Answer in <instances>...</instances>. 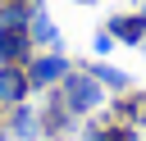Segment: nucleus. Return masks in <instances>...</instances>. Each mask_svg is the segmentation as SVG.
<instances>
[{
    "label": "nucleus",
    "instance_id": "1",
    "mask_svg": "<svg viewBox=\"0 0 146 141\" xmlns=\"http://www.w3.org/2000/svg\"><path fill=\"white\" fill-rule=\"evenodd\" d=\"M55 96H59V105H64L73 118H87V114H96V109L105 105V96H110V91L96 82V73H91L87 64H73V68H68V77L55 86Z\"/></svg>",
    "mask_w": 146,
    "mask_h": 141
},
{
    "label": "nucleus",
    "instance_id": "8",
    "mask_svg": "<svg viewBox=\"0 0 146 141\" xmlns=\"http://www.w3.org/2000/svg\"><path fill=\"white\" fill-rule=\"evenodd\" d=\"M114 118L128 127H146V91H123L114 105Z\"/></svg>",
    "mask_w": 146,
    "mask_h": 141
},
{
    "label": "nucleus",
    "instance_id": "7",
    "mask_svg": "<svg viewBox=\"0 0 146 141\" xmlns=\"http://www.w3.org/2000/svg\"><path fill=\"white\" fill-rule=\"evenodd\" d=\"M27 36H32V45H36V50H59V27H55V18L41 9V0H36V9H32Z\"/></svg>",
    "mask_w": 146,
    "mask_h": 141
},
{
    "label": "nucleus",
    "instance_id": "12",
    "mask_svg": "<svg viewBox=\"0 0 146 141\" xmlns=\"http://www.w3.org/2000/svg\"><path fill=\"white\" fill-rule=\"evenodd\" d=\"M73 5H91V0H73Z\"/></svg>",
    "mask_w": 146,
    "mask_h": 141
},
{
    "label": "nucleus",
    "instance_id": "3",
    "mask_svg": "<svg viewBox=\"0 0 146 141\" xmlns=\"http://www.w3.org/2000/svg\"><path fill=\"white\" fill-rule=\"evenodd\" d=\"M32 96V77L23 64H0V109H14Z\"/></svg>",
    "mask_w": 146,
    "mask_h": 141
},
{
    "label": "nucleus",
    "instance_id": "5",
    "mask_svg": "<svg viewBox=\"0 0 146 141\" xmlns=\"http://www.w3.org/2000/svg\"><path fill=\"white\" fill-rule=\"evenodd\" d=\"M105 27H110V36L123 41V45H141V41H146V14H141V9H137V14H114V18H105Z\"/></svg>",
    "mask_w": 146,
    "mask_h": 141
},
{
    "label": "nucleus",
    "instance_id": "4",
    "mask_svg": "<svg viewBox=\"0 0 146 141\" xmlns=\"http://www.w3.org/2000/svg\"><path fill=\"white\" fill-rule=\"evenodd\" d=\"M5 132H14L18 141H41V118H36V109L23 100V105H14L9 114H5Z\"/></svg>",
    "mask_w": 146,
    "mask_h": 141
},
{
    "label": "nucleus",
    "instance_id": "9",
    "mask_svg": "<svg viewBox=\"0 0 146 141\" xmlns=\"http://www.w3.org/2000/svg\"><path fill=\"white\" fill-rule=\"evenodd\" d=\"M82 141H137V127H128V123H110V118H100V123H91L87 132H82Z\"/></svg>",
    "mask_w": 146,
    "mask_h": 141
},
{
    "label": "nucleus",
    "instance_id": "11",
    "mask_svg": "<svg viewBox=\"0 0 146 141\" xmlns=\"http://www.w3.org/2000/svg\"><path fill=\"white\" fill-rule=\"evenodd\" d=\"M114 45H119V41H114V36H110V27H100V32H96V36H91V50H96V55H110V50H114Z\"/></svg>",
    "mask_w": 146,
    "mask_h": 141
},
{
    "label": "nucleus",
    "instance_id": "13",
    "mask_svg": "<svg viewBox=\"0 0 146 141\" xmlns=\"http://www.w3.org/2000/svg\"><path fill=\"white\" fill-rule=\"evenodd\" d=\"M141 14H146V0H141Z\"/></svg>",
    "mask_w": 146,
    "mask_h": 141
},
{
    "label": "nucleus",
    "instance_id": "6",
    "mask_svg": "<svg viewBox=\"0 0 146 141\" xmlns=\"http://www.w3.org/2000/svg\"><path fill=\"white\" fill-rule=\"evenodd\" d=\"M32 50H36V45H32L27 27H0V59H5V64H27Z\"/></svg>",
    "mask_w": 146,
    "mask_h": 141
},
{
    "label": "nucleus",
    "instance_id": "2",
    "mask_svg": "<svg viewBox=\"0 0 146 141\" xmlns=\"http://www.w3.org/2000/svg\"><path fill=\"white\" fill-rule=\"evenodd\" d=\"M23 68H27V77H32V91H55V86L68 77L73 59H68L64 50H32Z\"/></svg>",
    "mask_w": 146,
    "mask_h": 141
},
{
    "label": "nucleus",
    "instance_id": "10",
    "mask_svg": "<svg viewBox=\"0 0 146 141\" xmlns=\"http://www.w3.org/2000/svg\"><path fill=\"white\" fill-rule=\"evenodd\" d=\"M91 73H96V82L105 86V91H114V96H123V91H132V77L123 73V68H114V64H105V59H96V64H87Z\"/></svg>",
    "mask_w": 146,
    "mask_h": 141
}]
</instances>
